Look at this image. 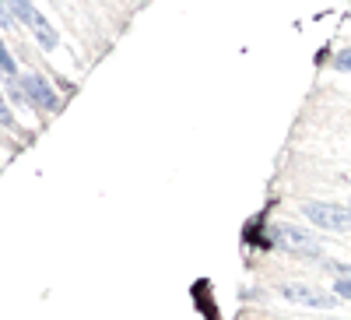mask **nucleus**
Instances as JSON below:
<instances>
[{
  "mask_svg": "<svg viewBox=\"0 0 351 320\" xmlns=\"http://www.w3.org/2000/svg\"><path fill=\"white\" fill-rule=\"evenodd\" d=\"M302 215L319 225V229H330V232H344L351 229V208H341V205H324V201H306L302 205Z\"/></svg>",
  "mask_w": 351,
  "mask_h": 320,
  "instance_id": "1",
  "label": "nucleus"
},
{
  "mask_svg": "<svg viewBox=\"0 0 351 320\" xmlns=\"http://www.w3.org/2000/svg\"><path fill=\"white\" fill-rule=\"evenodd\" d=\"M274 240H278L285 250L302 253V257H319V250H324V243H319L316 236H309V232L299 229V225H278V229H274Z\"/></svg>",
  "mask_w": 351,
  "mask_h": 320,
  "instance_id": "2",
  "label": "nucleus"
},
{
  "mask_svg": "<svg viewBox=\"0 0 351 320\" xmlns=\"http://www.w3.org/2000/svg\"><path fill=\"white\" fill-rule=\"evenodd\" d=\"M281 296H285L288 303L313 306V310H330V306H337V296L324 293V288H316V285H299V282L281 285Z\"/></svg>",
  "mask_w": 351,
  "mask_h": 320,
  "instance_id": "3",
  "label": "nucleus"
},
{
  "mask_svg": "<svg viewBox=\"0 0 351 320\" xmlns=\"http://www.w3.org/2000/svg\"><path fill=\"white\" fill-rule=\"evenodd\" d=\"M21 95L32 102V106H39V109H56V106H60V99H56V89H53L43 74H25V78H21Z\"/></svg>",
  "mask_w": 351,
  "mask_h": 320,
  "instance_id": "4",
  "label": "nucleus"
},
{
  "mask_svg": "<svg viewBox=\"0 0 351 320\" xmlns=\"http://www.w3.org/2000/svg\"><path fill=\"white\" fill-rule=\"evenodd\" d=\"M28 28H32V36L39 39V46L43 49H56V46H60V36H56V28L36 11L32 18H28Z\"/></svg>",
  "mask_w": 351,
  "mask_h": 320,
  "instance_id": "5",
  "label": "nucleus"
},
{
  "mask_svg": "<svg viewBox=\"0 0 351 320\" xmlns=\"http://www.w3.org/2000/svg\"><path fill=\"white\" fill-rule=\"evenodd\" d=\"M4 4L11 8V14L18 18V21H25L28 25V18L36 14V8H32V0H4Z\"/></svg>",
  "mask_w": 351,
  "mask_h": 320,
  "instance_id": "6",
  "label": "nucleus"
},
{
  "mask_svg": "<svg viewBox=\"0 0 351 320\" xmlns=\"http://www.w3.org/2000/svg\"><path fill=\"white\" fill-rule=\"evenodd\" d=\"M337 71H344V74H351V49H341V53H334V60H330Z\"/></svg>",
  "mask_w": 351,
  "mask_h": 320,
  "instance_id": "7",
  "label": "nucleus"
},
{
  "mask_svg": "<svg viewBox=\"0 0 351 320\" xmlns=\"http://www.w3.org/2000/svg\"><path fill=\"white\" fill-rule=\"evenodd\" d=\"M0 127H14V113H11L4 95H0Z\"/></svg>",
  "mask_w": 351,
  "mask_h": 320,
  "instance_id": "8",
  "label": "nucleus"
},
{
  "mask_svg": "<svg viewBox=\"0 0 351 320\" xmlns=\"http://www.w3.org/2000/svg\"><path fill=\"white\" fill-rule=\"evenodd\" d=\"M0 67H4V74H14V71H18V67H14V56L8 53L4 43H0Z\"/></svg>",
  "mask_w": 351,
  "mask_h": 320,
  "instance_id": "9",
  "label": "nucleus"
},
{
  "mask_svg": "<svg viewBox=\"0 0 351 320\" xmlns=\"http://www.w3.org/2000/svg\"><path fill=\"white\" fill-rule=\"evenodd\" d=\"M334 296H341V299H351V278H341V282L334 285Z\"/></svg>",
  "mask_w": 351,
  "mask_h": 320,
  "instance_id": "10",
  "label": "nucleus"
},
{
  "mask_svg": "<svg viewBox=\"0 0 351 320\" xmlns=\"http://www.w3.org/2000/svg\"><path fill=\"white\" fill-rule=\"evenodd\" d=\"M11 18H14V14H11V8L4 4V0H0V28H8V25H11Z\"/></svg>",
  "mask_w": 351,
  "mask_h": 320,
  "instance_id": "11",
  "label": "nucleus"
},
{
  "mask_svg": "<svg viewBox=\"0 0 351 320\" xmlns=\"http://www.w3.org/2000/svg\"><path fill=\"white\" fill-rule=\"evenodd\" d=\"M348 208H351V197H348Z\"/></svg>",
  "mask_w": 351,
  "mask_h": 320,
  "instance_id": "12",
  "label": "nucleus"
}]
</instances>
